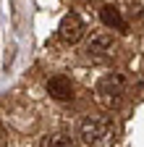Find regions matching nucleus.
I'll return each mask as SVG.
<instances>
[{
    "label": "nucleus",
    "instance_id": "obj_5",
    "mask_svg": "<svg viewBox=\"0 0 144 147\" xmlns=\"http://www.w3.org/2000/svg\"><path fill=\"white\" fill-rule=\"evenodd\" d=\"M47 92L55 100H71L74 97V84H71L68 76H63V74H58V76H52L47 82Z\"/></svg>",
    "mask_w": 144,
    "mask_h": 147
},
{
    "label": "nucleus",
    "instance_id": "obj_4",
    "mask_svg": "<svg viewBox=\"0 0 144 147\" xmlns=\"http://www.w3.org/2000/svg\"><path fill=\"white\" fill-rule=\"evenodd\" d=\"M58 37H60L66 45H76L81 37H84V21H81V16L66 13L63 21H60V26H58Z\"/></svg>",
    "mask_w": 144,
    "mask_h": 147
},
{
    "label": "nucleus",
    "instance_id": "obj_7",
    "mask_svg": "<svg viewBox=\"0 0 144 147\" xmlns=\"http://www.w3.org/2000/svg\"><path fill=\"white\" fill-rule=\"evenodd\" d=\"M42 147H76V142L66 134H55V137H47L42 142Z\"/></svg>",
    "mask_w": 144,
    "mask_h": 147
},
{
    "label": "nucleus",
    "instance_id": "obj_2",
    "mask_svg": "<svg viewBox=\"0 0 144 147\" xmlns=\"http://www.w3.org/2000/svg\"><path fill=\"white\" fill-rule=\"evenodd\" d=\"M94 95H97V100H100L102 108L113 110V108H118L123 102L126 84H123V79L118 76V74H105V76L97 82V87H94Z\"/></svg>",
    "mask_w": 144,
    "mask_h": 147
},
{
    "label": "nucleus",
    "instance_id": "obj_3",
    "mask_svg": "<svg viewBox=\"0 0 144 147\" xmlns=\"http://www.w3.org/2000/svg\"><path fill=\"white\" fill-rule=\"evenodd\" d=\"M113 50H115L113 37H107V34H97V37H92V42H89V45L84 47V55H86L89 61L100 63V61L113 58Z\"/></svg>",
    "mask_w": 144,
    "mask_h": 147
},
{
    "label": "nucleus",
    "instance_id": "obj_1",
    "mask_svg": "<svg viewBox=\"0 0 144 147\" xmlns=\"http://www.w3.org/2000/svg\"><path fill=\"white\" fill-rule=\"evenodd\" d=\"M79 137H81V142L86 147H110L115 142V126L107 121V118L89 116V118L81 121Z\"/></svg>",
    "mask_w": 144,
    "mask_h": 147
},
{
    "label": "nucleus",
    "instance_id": "obj_6",
    "mask_svg": "<svg viewBox=\"0 0 144 147\" xmlns=\"http://www.w3.org/2000/svg\"><path fill=\"white\" fill-rule=\"evenodd\" d=\"M100 18H102V24L110 26V29H118V32H126V29H129V24H126V18L121 16V11L115 5H110V3L100 8Z\"/></svg>",
    "mask_w": 144,
    "mask_h": 147
}]
</instances>
